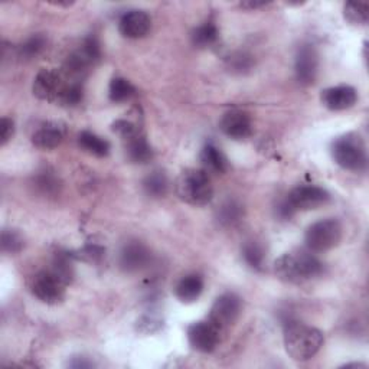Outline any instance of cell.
Instances as JSON below:
<instances>
[{"label": "cell", "instance_id": "1", "mask_svg": "<svg viewBox=\"0 0 369 369\" xmlns=\"http://www.w3.org/2000/svg\"><path fill=\"white\" fill-rule=\"evenodd\" d=\"M323 333L300 322L284 326V347L294 361H309L323 347Z\"/></svg>", "mask_w": 369, "mask_h": 369}, {"label": "cell", "instance_id": "2", "mask_svg": "<svg viewBox=\"0 0 369 369\" xmlns=\"http://www.w3.org/2000/svg\"><path fill=\"white\" fill-rule=\"evenodd\" d=\"M274 272L283 281L305 283L323 273V263L312 253H287L276 261Z\"/></svg>", "mask_w": 369, "mask_h": 369}, {"label": "cell", "instance_id": "3", "mask_svg": "<svg viewBox=\"0 0 369 369\" xmlns=\"http://www.w3.org/2000/svg\"><path fill=\"white\" fill-rule=\"evenodd\" d=\"M175 188L179 198L192 207H205L212 201L214 186L204 169L183 170Z\"/></svg>", "mask_w": 369, "mask_h": 369}, {"label": "cell", "instance_id": "4", "mask_svg": "<svg viewBox=\"0 0 369 369\" xmlns=\"http://www.w3.org/2000/svg\"><path fill=\"white\" fill-rule=\"evenodd\" d=\"M332 155L335 162L345 170L362 172L366 169V147L359 134L348 133L336 139L332 144Z\"/></svg>", "mask_w": 369, "mask_h": 369}, {"label": "cell", "instance_id": "5", "mask_svg": "<svg viewBox=\"0 0 369 369\" xmlns=\"http://www.w3.org/2000/svg\"><path fill=\"white\" fill-rule=\"evenodd\" d=\"M342 239V225L337 219L328 218L312 224L305 235L307 249L313 253H325L337 247Z\"/></svg>", "mask_w": 369, "mask_h": 369}, {"label": "cell", "instance_id": "6", "mask_svg": "<svg viewBox=\"0 0 369 369\" xmlns=\"http://www.w3.org/2000/svg\"><path fill=\"white\" fill-rule=\"evenodd\" d=\"M242 303L235 293H225L219 296L211 307L208 321L221 332L224 333L231 328L241 314Z\"/></svg>", "mask_w": 369, "mask_h": 369}, {"label": "cell", "instance_id": "7", "mask_svg": "<svg viewBox=\"0 0 369 369\" xmlns=\"http://www.w3.org/2000/svg\"><path fill=\"white\" fill-rule=\"evenodd\" d=\"M290 208L296 214L298 211H310L325 207L330 201V195L326 189L316 185H303L294 188L286 198Z\"/></svg>", "mask_w": 369, "mask_h": 369}, {"label": "cell", "instance_id": "8", "mask_svg": "<svg viewBox=\"0 0 369 369\" xmlns=\"http://www.w3.org/2000/svg\"><path fill=\"white\" fill-rule=\"evenodd\" d=\"M65 286L53 272H41L31 279L34 296L46 305H58L65 298Z\"/></svg>", "mask_w": 369, "mask_h": 369}, {"label": "cell", "instance_id": "9", "mask_svg": "<svg viewBox=\"0 0 369 369\" xmlns=\"http://www.w3.org/2000/svg\"><path fill=\"white\" fill-rule=\"evenodd\" d=\"M69 80L54 69H41L34 81V94L39 100L60 103V98Z\"/></svg>", "mask_w": 369, "mask_h": 369}, {"label": "cell", "instance_id": "10", "mask_svg": "<svg viewBox=\"0 0 369 369\" xmlns=\"http://www.w3.org/2000/svg\"><path fill=\"white\" fill-rule=\"evenodd\" d=\"M221 333L209 321L192 323L188 328V340L190 347L202 354H209L216 349L221 342Z\"/></svg>", "mask_w": 369, "mask_h": 369}, {"label": "cell", "instance_id": "11", "mask_svg": "<svg viewBox=\"0 0 369 369\" xmlns=\"http://www.w3.org/2000/svg\"><path fill=\"white\" fill-rule=\"evenodd\" d=\"M152 261V253L140 241H129L120 251L118 264L123 272L136 273L146 268Z\"/></svg>", "mask_w": 369, "mask_h": 369}, {"label": "cell", "instance_id": "12", "mask_svg": "<svg viewBox=\"0 0 369 369\" xmlns=\"http://www.w3.org/2000/svg\"><path fill=\"white\" fill-rule=\"evenodd\" d=\"M152 19L143 11H129L120 18L118 31L127 39H140L149 34Z\"/></svg>", "mask_w": 369, "mask_h": 369}, {"label": "cell", "instance_id": "13", "mask_svg": "<svg viewBox=\"0 0 369 369\" xmlns=\"http://www.w3.org/2000/svg\"><path fill=\"white\" fill-rule=\"evenodd\" d=\"M223 133L234 140H245L253 134V123L247 113L232 110L224 114L219 121Z\"/></svg>", "mask_w": 369, "mask_h": 369}, {"label": "cell", "instance_id": "14", "mask_svg": "<svg viewBox=\"0 0 369 369\" xmlns=\"http://www.w3.org/2000/svg\"><path fill=\"white\" fill-rule=\"evenodd\" d=\"M296 77L303 85H310L316 81L319 72V55L312 45H303L296 55Z\"/></svg>", "mask_w": 369, "mask_h": 369}, {"label": "cell", "instance_id": "15", "mask_svg": "<svg viewBox=\"0 0 369 369\" xmlns=\"http://www.w3.org/2000/svg\"><path fill=\"white\" fill-rule=\"evenodd\" d=\"M358 92L351 85H337L322 92V103L332 111L348 110L356 104Z\"/></svg>", "mask_w": 369, "mask_h": 369}, {"label": "cell", "instance_id": "16", "mask_svg": "<svg viewBox=\"0 0 369 369\" xmlns=\"http://www.w3.org/2000/svg\"><path fill=\"white\" fill-rule=\"evenodd\" d=\"M65 132L58 123H46L32 136V143L42 151H53L64 141Z\"/></svg>", "mask_w": 369, "mask_h": 369}, {"label": "cell", "instance_id": "17", "mask_svg": "<svg viewBox=\"0 0 369 369\" xmlns=\"http://www.w3.org/2000/svg\"><path fill=\"white\" fill-rule=\"evenodd\" d=\"M204 291V279L200 274H188L182 277L176 287L175 294L182 303H193L201 298Z\"/></svg>", "mask_w": 369, "mask_h": 369}, {"label": "cell", "instance_id": "18", "mask_svg": "<svg viewBox=\"0 0 369 369\" xmlns=\"http://www.w3.org/2000/svg\"><path fill=\"white\" fill-rule=\"evenodd\" d=\"M126 152L133 163H147L153 158L151 144L147 143V140L140 133L126 140Z\"/></svg>", "mask_w": 369, "mask_h": 369}, {"label": "cell", "instance_id": "19", "mask_svg": "<svg viewBox=\"0 0 369 369\" xmlns=\"http://www.w3.org/2000/svg\"><path fill=\"white\" fill-rule=\"evenodd\" d=\"M201 162L207 170L215 172V174H225L228 170L227 156L212 143L204 146V149L201 152Z\"/></svg>", "mask_w": 369, "mask_h": 369}, {"label": "cell", "instance_id": "20", "mask_svg": "<svg viewBox=\"0 0 369 369\" xmlns=\"http://www.w3.org/2000/svg\"><path fill=\"white\" fill-rule=\"evenodd\" d=\"M78 143L81 146V149H84L87 153L97 156V158H106L110 153V143L97 136L91 132H83L78 137Z\"/></svg>", "mask_w": 369, "mask_h": 369}, {"label": "cell", "instance_id": "21", "mask_svg": "<svg viewBox=\"0 0 369 369\" xmlns=\"http://www.w3.org/2000/svg\"><path fill=\"white\" fill-rule=\"evenodd\" d=\"M144 192L152 196V198H163L169 189L167 176L162 170H155L151 175H147L143 181Z\"/></svg>", "mask_w": 369, "mask_h": 369}, {"label": "cell", "instance_id": "22", "mask_svg": "<svg viewBox=\"0 0 369 369\" xmlns=\"http://www.w3.org/2000/svg\"><path fill=\"white\" fill-rule=\"evenodd\" d=\"M134 94H136V88L129 80L121 78V77H116L111 80L110 88H109V95H110L111 102L114 103L127 102Z\"/></svg>", "mask_w": 369, "mask_h": 369}, {"label": "cell", "instance_id": "23", "mask_svg": "<svg viewBox=\"0 0 369 369\" xmlns=\"http://www.w3.org/2000/svg\"><path fill=\"white\" fill-rule=\"evenodd\" d=\"M218 36L219 31L216 25L214 22H205L192 32V42L200 48H207L214 45L218 41Z\"/></svg>", "mask_w": 369, "mask_h": 369}, {"label": "cell", "instance_id": "24", "mask_svg": "<svg viewBox=\"0 0 369 369\" xmlns=\"http://www.w3.org/2000/svg\"><path fill=\"white\" fill-rule=\"evenodd\" d=\"M72 254L69 253H58L55 254L54 263H53V273L64 283L69 284L74 277V267H72Z\"/></svg>", "mask_w": 369, "mask_h": 369}, {"label": "cell", "instance_id": "25", "mask_svg": "<svg viewBox=\"0 0 369 369\" xmlns=\"http://www.w3.org/2000/svg\"><path fill=\"white\" fill-rule=\"evenodd\" d=\"M242 257L251 268L258 270L261 272L264 265V258H265V251L264 247L257 242V241H249L242 247Z\"/></svg>", "mask_w": 369, "mask_h": 369}, {"label": "cell", "instance_id": "26", "mask_svg": "<svg viewBox=\"0 0 369 369\" xmlns=\"http://www.w3.org/2000/svg\"><path fill=\"white\" fill-rule=\"evenodd\" d=\"M343 15L354 25H365L369 18V5L366 2H348L343 8Z\"/></svg>", "mask_w": 369, "mask_h": 369}, {"label": "cell", "instance_id": "27", "mask_svg": "<svg viewBox=\"0 0 369 369\" xmlns=\"http://www.w3.org/2000/svg\"><path fill=\"white\" fill-rule=\"evenodd\" d=\"M46 46V39L42 35H34L25 41L19 48V57L23 60H32L38 57Z\"/></svg>", "mask_w": 369, "mask_h": 369}, {"label": "cell", "instance_id": "28", "mask_svg": "<svg viewBox=\"0 0 369 369\" xmlns=\"http://www.w3.org/2000/svg\"><path fill=\"white\" fill-rule=\"evenodd\" d=\"M242 215V207L237 204L235 201H228L218 211V219L221 224L224 225H232L237 221H239Z\"/></svg>", "mask_w": 369, "mask_h": 369}, {"label": "cell", "instance_id": "29", "mask_svg": "<svg viewBox=\"0 0 369 369\" xmlns=\"http://www.w3.org/2000/svg\"><path fill=\"white\" fill-rule=\"evenodd\" d=\"M2 249L5 253L16 254L23 249V238L13 230H5L2 232Z\"/></svg>", "mask_w": 369, "mask_h": 369}, {"label": "cell", "instance_id": "30", "mask_svg": "<svg viewBox=\"0 0 369 369\" xmlns=\"http://www.w3.org/2000/svg\"><path fill=\"white\" fill-rule=\"evenodd\" d=\"M35 185L38 189H41L43 193H53L57 190L58 188V182L57 178L49 174V172H41V175L36 176Z\"/></svg>", "mask_w": 369, "mask_h": 369}, {"label": "cell", "instance_id": "31", "mask_svg": "<svg viewBox=\"0 0 369 369\" xmlns=\"http://www.w3.org/2000/svg\"><path fill=\"white\" fill-rule=\"evenodd\" d=\"M113 130L120 134L123 139L127 140L130 137H133L134 134L139 133L137 127L133 125L132 121H127V120H117L113 123Z\"/></svg>", "mask_w": 369, "mask_h": 369}, {"label": "cell", "instance_id": "32", "mask_svg": "<svg viewBox=\"0 0 369 369\" xmlns=\"http://www.w3.org/2000/svg\"><path fill=\"white\" fill-rule=\"evenodd\" d=\"M15 134V123L12 118L4 117L0 120V143L5 146Z\"/></svg>", "mask_w": 369, "mask_h": 369}, {"label": "cell", "instance_id": "33", "mask_svg": "<svg viewBox=\"0 0 369 369\" xmlns=\"http://www.w3.org/2000/svg\"><path fill=\"white\" fill-rule=\"evenodd\" d=\"M104 254V249L98 247V245H88V247L83 249L80 251V256H72V257H78L80 260H85V261H98Z\"/></svg>", "mask_w": 369, "mask_h": 369}, {"label": "cell", "instance_id": "34", "mask_svg": "<svg viewBox=\"0 0 369 369\" xmlns=\"http://www.w3.org/2000/svg\"><path fill=\"white\" fill-rule=\"evenodd\" d=\"M69 366H72V368H90V366H92V363L85 361V358H83L81 361H80V358H76L69 363Z\"/></svg>", "mask_w": 369, "mask_h": 369}, {"label": "cell", "instance_id": "35", "mask_svg": "<svg viewBox=\"0 0 369 369\" xmlns=\"http://www.w3.org/2000/svg\"><path fill=\"white\" fill-rule=\"evenodd\" d=\"M265 2H245V4H241V8H249V9H256V8H260V6H264Z\"/></svg>", "mask_w": 369, "mask_h": 369}]
</instances>
